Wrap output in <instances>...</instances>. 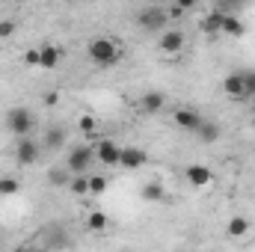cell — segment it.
I'll return each mask as SVG.
<instances>
[{"label":"cell","instance_id":"1","mask_svg":"<svg viewBox=\"0 0 255 252\" xmlns=\"http://www.w3.org/2000/svg\"><path fill=\"white\" fill-rule=\"evenodd\" d=\"M86 54H89V60H92L95 65L107 68V65H113L116 60H119L122 48H119V42L110 39V36H95V39L86 45Z\"/></svg>","mask_w":255,"mask_h":252},{"label":"cell","instance_id":"2","mask_svg":"<svg viewBox=\"0 0 255 252\" xmlns=\"http://www.w3.org/2000/svg\"><path fill=\"white\" fill-rule=\"evenodd\" d=\"M169 24V12L166 6H142L136 12V27L142 33H163Z\"/></svg>","mask_w":255,"mask_h":252},{"label":"cell","instance_id":"3","mask_svg":"<svg viewBox=\"0 0 255 252\" xmlns=\"http://www.w3.org/2000/svg\"><path fill=\"white\" fill-rule=\"evenodd\" d=\"M33 125H36V116H33L30 107H12V110L6 113V127H9V133H15L18 139L30 136V133H33Z\"/></svg>","mask_w":255,"mask_h":252},{"label":"cell","instance_id":"4","mask_svg":"<svg viewBox=\"0 0 255 252\" xmlns=\"http://www.w3.org/2000/svg\"><path fill=\"white\" fill-rule=\"evenodd\" d=\"M92 160H95V148L86 145V142H80V145H74V148L68 151V157H65V169H68L71 175H83V172L92 166Z\"/></svg>","mask_w":255,"mask_h":252},{"label":"cell","instance_id":"5","mask_svg":"<svg viewBox=\"0 0 255 252\" xmlns=\"http://www.w3.org/2000/svg\"><path fill=\"white\" fill-rule=\"evenodd\" d=\"M184 45H187V36H184V30H178V27H166V30L160 33V42H157L160 54H166V57L181 54Z\"/></svg>","mask_w":255,"mask_h":252},{"label":"cell","instance_id":"6","mask_svg":"<svg viewBox=\"0 0 255 252\" xmlns=\"http://www.w3.org/2000/svg\"><path fill=\"white\" fill-rule=\"evenodd\" d=\"M39 142L36 139H30V136H24V139H18L15 142V160L21 163V166H33L36 160H39Z\"/></svg>","mask_w":255,"mask_h":252},{"label":"cell","instance_id":"7","mask_svg":"<svg viewBox=\"0 0 255 252\" xmlns=\"http://www.w3.org/2000/svg\"><path fill=\"white\" fill-rule=\"evenodd\" d=\"M184 178H187L190 187L202 190V187H208V184L214 181V172H211L208 166H202V163H190V166L184 169Z\"/></svg>","mask_w":255,"mask_h":252},{"label":"cell","instance_id":"8","mask_svg":"<svg viewBox=\"0 0 255 252\" xmlns=\"http://www.w3.org/2000/svg\"><path fill=\"white\" fill-rule=\"evenodd\" d=\"M95 157H98L104 166H119L122 148H119V142H113V139H101L98 148H95Z\"/></svg>","mask_w":255,"mask_h":252},{"label":"cell","instance_id":"9","mask_svg":"<svg viewBox=\"0 0 255 252\" xmlns=\"http://www.w3.org/2000/svg\"><path fill=\"white\" fill-rule=\"evenodd\" d=\"M145 160H148V154H145L142 148L125 145V148H122V157H119V166H122V169H142Z\"/></svg>","mask_w":255,"mask_h":252},{"label":"cell","instance_id":"10","mask_svg":"<svg viewBox=\"0 0 255 252\" xmlns=\"http://www.w3.org/2000/svg\"><path fill=\"white\" fill-rule=\"evenodd\" d=\"M250 229H253V223H250V217H247V214H235V217L226 223V235H229L232 241L247 238V235H250Z\"/></svg>","mask_w":255,"mask_h":252},{"label":"cell","instance_id":"11","mask_svg":"<svg viewBox=\"0 0 255 252\" xmlns=\"http://www.w3.org/2000/svg\"><path fill=\"white\" fill-rule=\"evenodd\" d=\"M223 92H226L232 101L247 98V95H244V71H232V74H226V80H223Z\"/></svg>","mask_w":255,"mask_h":252},{"label":"cell","instance_id":"12","mask_svg":"<svg viewBox=\"0 0 255 252\" xmlns=\"http://www.w3.org/2000/svg\"><path fill=\"white\" fill-rule=\"evenodd\" d=\"M172 119H175V125L181 127V130H196V127L202 125L205 116H199V113L190 110V107H178V110L172 113Z\"/></svg>","mask_w":255,"mask_h":252},{"label":"cell","instance_id":"13","mask_svg":"<svg viewBox=\"0 0 255 252\" xmlns=\"http://www.w3.org/2000/svg\"><path fill=\"white\" fill-rule=\"evenodd\" d=\"M220 133H223L220 125H217V122H211V119H202V125L196 127V136H199V142H202V145H214V142L220 139Z\"/></svg>","mask_w":255,"mask_h":252},{"label":"cell","instance_id":"14","mask_svg":"<svg viewBox=\"0 0 255 252\" xmlns=\"http://www.w3.org/2000/svg\"><path fill=\"white\" fill-rule=\"evenodd\" d=\"M139 104H142V110H145V113H151V116H154V113H160V110H163L166 95H163V92H157V89H151V92H145V95H142V101H139Z\"/></svg>","mask_w":255,"mask_h":252},{"label":"cell","instance_id":"15","mask_svg":"<svg viewBox=\"0 0 255 252\" xmlns=\"http://www.w3.org/2000/svg\"><path fill=\"white\" fill-rule=\"evenodd\" d=\"M223 33L232 39H241V36H247V24L238 15H223Z\"/></svg>","mask_w":255,"mask_h":252},{"label":"cell","instance_id":"16","mask_svg":"<svg viewBox=\"0 0 255 252\" xmlns=\"http://www.w3.org/2000/svg\"><path fill=\"white\" fill-rule=\"evenodd\" d=\"M39 51H42V68H45V71H54V68L60 65V60H63V54H60L57 45H42Z\"/></svg>","mask_w":255,"mask_h":252},{"label":"cell","instance_id":"17","mask_svg":"<svg viewBox=\"0 0 255 252\" xmlns=\"http://www.w3.org/2000/svg\"><path fill=\"white\" fill-rule=\"evenodd\" d=\"M139 196H142L145 202H163V199H166V187H163L160 181H145L142 190H139Z\"/></svg>","mask_w":255,"mask_h":252},{"label":"cell","instance_id":"18","mask_svg":"<svg viewBox=\"0 0 255 252\" xmlns=\"http://www.w3.org/2000/svg\"><path fill=\"white\" fill-rule=\"evenodd\" d=\"M202 33H208V36H214V33H223V15L214 9L211 15H205L202 18Z\"/></svg>","mask_w":255,"mask_h":252},{"label":"cell","instance_id":"19","mask_svg":"<svg viewBox=\"0 0 255 252\" xmlns=\"http://www.w3.org/2000/svg\"><path fill=\"white\" fill-rule=\"evenodd\" d=\"M107 226H110V217L104 211H89V217H86V229L89 232H104Z\"/></svg>","mask_w":255,"mask_h":252},{"label":"cell","instance_id":"20","mask_svg":"<svg viewBox=\"0 0 255 252\" xmlns=\"http://www.w3.org/2000/svg\"><path fill=\"white\" fill-rule=\"evenodd\" d=\"M42 142H45V148H60L65 142V127H48Z\"/></svg>","mask_w":255,"mask_h":252},{"label":"cell","instance_id":"21","mask_svg":"<svg viewBox=\"0 0 255 252\" xmlns=\"http://www.w3.org/2000/svg\"><path fill=\"white\" fill-rule=\"evenodd\" d=\"M68 193H71V196H86V193H89V178H86V175H71Z\"/></svg>","mask_w":255,"mask_h":252},{"label":"cell","instance_id":"22","mask_svg":"<svg viewBox=\"0 0 255 252\" xmlns=\"http://www.w3.org/2000/svg\"><path fill=\"white\" fill-rule=\"evenodd\" d=\"M18 190H21V181L15 175H3L0 178V196H15Z\"/></svg>","mask_w":255,"mask_h":252},{"label":"cell","instance_id":"23","mask_svg":"<svg viewBox=\"0 0 255 252\" xmlns=\"http://www.w3.org/2000/svg\"><path fill=\"white\" fill-rule=\"evenodd\" d=\"M48 181H51L54 187H68L71 172H68V169H51V172H48Z\"/></svg>","mask_w":255,"mask_h":252},{"label":"cell","instance_id":"24","mask_svg":"<svg viewBox=\"0 0 255 252\" xmlns=\"http://www.w3.org/2000/svg\"><path fill=\"white\" fill-rule=\"evenodd\" d=\"M107 187H110V181H107L104 175H89V193H92V196H104Z\"/></svg>","mask_w":255,"mask_h":252},{"label":"cell","instance_id":"25","mask_svg":"<svg viewBox=\"0 0 255 252\" xmlns=\"http://www.w3.org/2000/svg\"><path fill=\"white\" fill-rule=\"evenodd\" d=\"M24 65H30V68H42V51H39V48L24 51Z\"/></svg>","mask_w":255,"mask_h":252},{"label":"cell","instance_id":"26","mask_svg":"<svg viewBox=\"0 0 255 252\" xmlns=\"http://www.w3.org/2000/svg\"><path fill=\"white\" fill-rule=\"evenodd\" d=\"M244 95L255 98V71H244Z\"/></svg>","mask_w":255,"mask_h":252},{"label":"cell","instance_id":"27","mask_svg":"<svg viewBox=\"0 0 255 252\" xmlns=\"http://www.w3.org/2000/svg\"><path fill=\"white\" fill-rule=\"evenodd\" d=\"M15 30H18V24H15L12 18H3V21H0V39H9Z\"/></svg>","mask_w":255,"mask_h":252},{"label":"cell","instance_id":"28","mask_svg":"<svg viewBox=\"0 0 255 252\" xmlns=\"http://www.w3.org/2000/svg\"><path fill=\"white\" fill-rule=\"evenodd\" d=\"M42 101H45V107H57V104H60V92H57V89H48Z\"/></svg>","mask_w":255,"mask_h":252},{"label":"cell","instance_id":"29","mask_svg":"<svg viewBox=\"0 0 255 252\" xmlns=\"http://www.w3.org/2000/svg\"><path fill=\"white\" fill-rule=\"evenodd\" d=\"M80 130L92 133V130H95V116H89V113H86V116H80Z\"/></svg>","mask_w":255,"mask_h":252},{"label":"cell","instance_id":"30","mask_svg":"<svg viewBox=\"0 0 255 252\" xmlns=\"http://www.w3.org/2000/svg\"><path fill=\"white\" fill-rule=\"evenodd\" d=\"M253 104H255V98H253Z\"/></svg>","mask_w":255,"mask_h":252}]
</instances>
